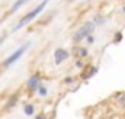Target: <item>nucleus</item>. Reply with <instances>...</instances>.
<instances>
[{"label":"nucleus","mask_w":125,"mask_h":119,"mask_svg":"<svg viewBox=\"0 0 125 119\" xmlns=\"http://www.w3.org/2000/svg\"><path fill=\"white\" fill-rule=\"evenodd\" d=\"M26 1H28V0H16V1H15V4H13V6H12V9H10V12H15L16 9H19V7H21L22 4H25Z\"/></svg>","instance_id":"6"},{"label":"nucleus","mask_w":125,"mask_h":119,"mask_svg":"<svg viewBox=\"0 0 125 119\" xmlns=\"http://www.w3.org/2000/svg\"><path fill=\"white\" fill-rule=\"evenodd\" d=\"M28 48H29V44H25V45L19 47V48H18V50L13 52V54H10L7 58L3 61V67H10L12 64H15L18 60H19L21 57H22V55H23V54H25V51H26Z\"/></svg>","instance_id":"3"},{"label":"nucleus","mask_w":125,"mask_h":119,"mask_svg":"<svg viewBox=\"0 0 125 119\" xmlns=\"http://www.w3.org/2000/svg\"><path fill=\"white\" fill-rule=\"evenodd\" d=\"M23 110H25V115H28V116H29V115L33 113V106H32V105H26Z\"/></svg>","instance_id":"8"},{"label":"nucleus","mask_w":125,"mask_h":119,"mask_svg":"<svg viewBox=\"0 0 125 119\" xmlns=\"http://www.w3.org/2000/svg\"><path fill=\"white\" fill-rule=\"evenodd\" d=\"M47 4H48V0H42V1H41V3L35 7V9H32L31 12H28V13H26V15L21 19V22L15 26V30H19V29H22L23 26H26L31 20H33V19H35V18H36V16H38V15H39L44 9H45V6H47Z\"/></svg>","instance_id":"1"},{"label":"nucleus","mask_w":125,"mask_h":119,"mask_svg":"<svg viewBox=\"0 0 125 119\" xmlns=\"http://www.w3.org/2000/svg\"><path fill=\"white\" fill-rule=\"evenodd\" d=\"M67 58H68V52H67L65 50H62V48L55 50V52H54V60H55V64H61L62 61H65Z\"/></svg>","instance_id":"4"},{"label":"nucleus","mask_w":125,"mask_h":119,"mask_svg":"<svg viewBox=\"0 0 125 119\" xmlns=\"http://www.w3.org/2000/svg\"><path fill=\"white\" fill-rule=\"evenodd\" d=\"M93 28H94V25L92 23V22H86L80 29L77 30L74 35H73V41L74 42H80L82 39H84V38H87L92 32H93Z\"/></svg>","instance_id":"2"},{"label":"nucleus","mask_w":125,"mask_h":119,"mask_svg":"<svg viewBox=\"0 0 125 119\" xmlns=\"http://www.w3.org/2000/svg\"><path fill=\"white\" fill-rule=\"evenodd\" d=\"M36 119H47L45 116H42V115H39V116H36Z\"/></svg>","instance_id":"9"},{"label":"nucleus","mask_w":125,"mask_h":119,"mask_svg":"<svg viewBox=\"0 0 125 119\" xmlns=\"http://www.w3.org/2000/svg\"><path fill=\"white\" fill-rule=\"evenodd\" d=\"M26 86H28L29 89H36V87L39 86V77H38V76H33V77H31V79L28 80Z\"/></svg>","instance_id":"5"},{"label":"nucleus","mask_w":125,"mask_h":119,"mask_svg":"<svg viewBox=\"0 0 125 119\" xmlns=\"http://www.w3.org/2000/svg\"><path fill=\"white\" fill-rule=\"evenodd\" d=\"M36 90H38V94H39V96H47V93H48L47 87H44V86H38Z\"/></svg>","instance_id":"7"},{"label":"nucleus","mask_w":125,"mask_h":119,"mask_svg":"<svg viewBox=\"0 0 125 119\" xmlns=\"http://www.w3.org/2000/svg\"><path fill=\"white\" fill-rule=\"evenodd\" d=\"M3 39H4V36H0V44L3 42Z\"/></svg>","instance_id":"10"}]
</instances>
